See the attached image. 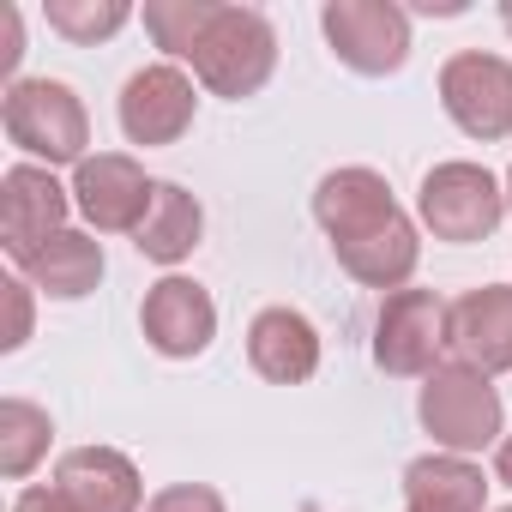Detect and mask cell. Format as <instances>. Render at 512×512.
Segmentation results:
<instances>
[{
  "mask_svg": "<svg viewBox=\"0 0 512 512\" xmlns=\"http://www.w3.org/2000/svg\"><path fill=\"white\" fill-rule=\"evenodd\" d=\"M500 25H506V37H512V0H506V7H500Z\"/></svg>",
  "mask_w": 512,
  "mask_h": 512,
  "instance_id": "obj_27",
  "label": "cell"
},
{
  "mask_svg": "<svg viewBox=\"0 0 512 512\" xmlns=\"http://www.w3.org/2000/svg\"><path fill=\"white\" fill-rule=\"evenodd\" d=\"M416 13H464V0H416Z\"/></svg>",
  "mask_w": 512,
  "mask_h": 512,
  "instance_id": "obj_26",
  "label": "cell"
},
{
  "mask_svg": "<svg viewBox=\"0 0 512 512\" xmlns=\"http://www.w3.org/2000/svg\"><path fill=\"white\" fill-rule=\"evenodd\" d=\"M0 127L43 169H61V163L79 169L85 145H91V115L73 97V85H61V79H13L7 97H0Z\"/></svg>",
  "mask_w": 512,
  "mask_h": 512,
  "instance_id": "obj_3",
  "label": "cell"
},
{
  "mask_svg": "<svg viewBox=\"0 0 512 512\" xmlns=\"http://www.w3.org/2000/svg\"><path fill=\"white\" fill-rule=\"evenodd\" d=\"M446 314L452 308L434 290H398V296H386L380 314H374V362H380V374H392V380H428L440 368V350H452L446 344Z\"/></svg>",
  "mask_w": 512,
  "mask_h": 512,
  "instance_id": "obj_6",
  "label": "cell"
},
{
  "mask_svg": "<svg viewBox=\"0 0 512 512\" xmlns=\"http://www.w3.org/2000/svg\"><path fill=\"white\" fill-rule=\"evenodd\" d=\"M19 272H25V284H31L37 296H49V302H85V296L103 284V241L85 235V229H61V235H49V241L31 253Z\"/></svg>",
  "mask_w": 512,
  "mask_h": 512,
  "instance_id": "obj_16",
  "label": "cell"
},
{
  "mask_svg": "<svg viewBox=\"0 0 512 512\" xmlns=\"http://www.w3.org/2000/svg\"><path fill=\"white\" fill-rule=\"evenodd\" d=\"M67 211H73V187H61L55 169L13 163L0 175V247H7V260L25 266L49 235L67 229Z\"/></svg>",
  "mask_w": 512,
  "mask_h": 512,
  "instance_id": "obj_8",
  "label": "cell"
},
{
  "mask_svg": "<svg viewBox=\"0 0 512 512\" xmlns=\"http://www.w3.org/2000/svg\"><path fill=\"white\" fill-rule=\"evenodd\" d=\"M440 109L452 115L458 133L500 145L512 139V61L506 55H482L464 49L440 67Z\"/></svg>",
  "mask_w": 512,
  "mask_h": 512,
  "instance_id": "obj_7",
  "label": "cell"
},
{
  "mask_svg": "<svg viewBox=\"0 0 512 512\" xmlns=\"http://www.w3.org/2000/svg\"><path fill=\"white\" fill-rule=\"evenodd\" d=\"M247 362L272 386H302L320 374V332L296 308H260L247 326Z\"/></svg>",
  "mask_w": 512,
  "mask_h": 512,
  "instance_id": "obj_15",
  "label": "cell"
},
{
  "mask_svg": "<svg viewBox=\"0 0 512 512\" xmlns=\"http://www.w3.org/2000/svg\"><path fill=\"white\" fill-rule=\"evenodd\" d=\"M416 422L428 428V440H434L440 452L470 458V452H482V446H500L506 410H500V392H494V380H488L482 368H470V362H440V368L422 380V392H416Z\"/></svg>",
  "mask_w": 512,
  "mask_h": 512,
  "instance_id": "obj_2",
  "label": "cell"
},
{
  "mask_svg": "<svg viewBox=\"0 0 512 512\" xmlns=\"http://www.w3.org/2000/svg\"><path fill=\"white\" fill-rule=\"evenodd\" d=\"M13 512H79L61 488H49V482H37V488H25L19 500H13Z\"/></svg>",
  "mask_w": 512,
  "mask_h": 512,
  "instance_id": "obj_24",
  "label": "cell"
},
{
  "mask_svg": "<svg viewBox=\"0 0 512 512\" xmlns=\"http://www.w3.org/2000/svg\"><path fill=\"white\" fill-rule=\"evenodd\" d=\"M199 235H205V211H199V199H193L187 187H175V181H157V199H151V211H145L133 247L145 253L151 266H181L187 253L199 247Z\"/></svg>",
  "mask_w": 512,
  "mask_h": 512,
  "instance_id": "obj_18",
  "label": "cell"
},
{
  "mask_svg": "<svg viewBox=\"0 0 512 512\" xmlns=\"http://www.w3.org/2000/svg\"><path fill=\"white\" fill-rule=\"evenodd\" d=\"M217 7H223V0H145V31H151V43L163 55L187 61L199 49V37L211 31Z\"/></svg>",
  "mask_w": 512,
  "mask_h": 512,
  "instance_id": "obj_20",
  "label": "cell"
},
{
  "mask_svg": "<svg viewBox=\"0 0 512 512\" xmlns=\"http://www.w3.org/2000/svg\"><path fill=\"white\" fill-rule=\"evenodd\" d=\"M494 476H500V482L512 488V434H506V440L494 446Z\"/></svg>",
  "mask_w": 512,
  "mask_h": 512,
  "instance_id": "obj_25",
  "label": "cell"
},
{
  "mask_svg": "<svg viewBox=\"0 0 512 512\" xmlns=\"http://www.w3.org/2000/svg\"><path fill=\"white\" fill-rule=\"evenodd\" d=\"M446 344L458 350V362L482 368L488 380L512 368V284H482L464 290L446 314Z\"/></svg>",
  "mask_w": 512,
  "mask_h": 512,
  "instance_id": "obj_14",
  "label": "cell"
},
{
  "mask_svg": "<svg viewBox=\"0 0 512 512\" xmlns=\"http://www.w3.org/2000/svg\"><path fill=\"white\" fill-rule=\"evenodd\" d=\"M7 302H13V326H7V338H0V350H19L25 338H31V284H7Z\"/></svg>",
  "mask_w": 512,
  "mask_h": 512,
  "instance_id": "obj_23",
  "label": "cell"
},
{
  "mask_svg": "<svg viewBox=\"0 0 512 512\" xmlns=\"http://www.w3.org/2000/svg\"><path fill=\"white\" fill-rule=\"evenodd\" d=\"M151 199H157V181L127 151H97L73 169V205L97 235H139Z\"/></svg>",
  "mask_w": 512,
  "mask_h": 512,
  "instance_id": "obj_9",
  "label": "cell"
},
{
  "mask_svg": "<svg viewBox=\"0 0 512 512\" xmlns=\"http://www.w3.org/2000/svg\"><path fill=\"white\" fill-rule=\"evenodd\" d=\"M55 488L79 512H139L145 506L139 464L115 446H67L55 458Z\"/></svg>",
  "mask_w": 512,
  "mask_h": 512,
  "instance_id": "obj_13",
  "label": "cell"
},
{
  "mask_svg": "<svg viewBox=\"0 0 512 512\" xmlns=\"http://www.w3.org/2000/svg\"><path fill=\"white\" fill-rule=\"evenodd\" d=\"M139 332L157 356L169 362H193L211 350L217 338V302L205 296V284L193 278H157L145 290V308H139Z\"/></svg>",
  "mask_w": 512,
  "mask_h": 512,
  "instance_id": "obj_11",
  "label": "cell"
},
{
  "mask_svg": "<svg viewBox=\"0 0 512 512\" xmlns=\"http://www.w3.org/2000/svg\"><path fill=\"white\" fill-rule=\"evenodd\" d=\"M314 217H320V229L332 235V247H356V241H368V235L404 223L410 211L392 199V187H386L380 169L350 163V169H332V175L314 187Z\"/></svg>",
  "mask_w": 512,
  "mask_h": 512,
  "instance_id": "obj_10",
  "label": "cell"
},
{
  "mask_svg": "<svg viewBox=\"0 0 512 512\" xmlns=\"http://www.w3.org/2000/svg\"><path fill=\"white\" fill-rule=\"evenodd\" d=\"M320 31L332 55L362 79H386L410 61V13L398 0H326Z\"/></svg>",
  "mask_w": 512,
  "mask_h": 512,
  "instance_id": "obj_5",
  "label": "cell"
},
{
  "mask_svg": "<svg viewBox=\"0 0 512 512\" xmlns=\"http://www.w3.org/2000/svg\"><path fill=\"white\" fill-rule=\"evenodd\" d=\"M193 79L169 61L157 67H139L127 85H121V133L127 145H175L187 127H193Z\"/></svg>",
  "mask_w": 512,
  "mask_h": 512,
  "instance_id": "obj_12",
  "label": "cell"
},
{
  "mask_svg": "<svg viewBox=\"0 0 512 512\" xmlns=\"http://www.w3.org/2000/svg\"><path fill=\"white\" fill-rule=\"evenodd\" d=\"M416 217H422V229H428L434 241L470 247V241H488V235L500 229V217H506V187H500L482 163L452 157V163H434V169L422 175Z\"/></svg>",
  "mask_w": 512,
  "mask_h": 512,
  "instance_id": "obj_4",
  "label": "cell"
},
{
  "mask_svg": "<svg viewBox=\"0 0 512 512\" xmlns=\"http://www.w3.org/2000/svg\"><path fill=\"white\" fill-rule=\"evenodd\" d=\"M404 512H416V506H404Z\"/></svg>",
  "mask_w": 512,
  "mask_h": 512,
  "instance_id": "obj_29",
  "label": "cell"
},
{
  "mask_svg": "<svg viewBox=\"0 0 512 512\" xmlns=\"http://www.w3.org/2000/svg\"><path fill=\"white\" fill-rule=\"evenodd\" d=\"M482 500H488V476L458 452H428L404 464V506L416 512H482Z\"/></svg>",
  "mask_w": 512,
  "mask_h": 512,
  "instance_id": "obj_17",
  "label": "cell"
},
{
  "mask_svg": "<svg viewBox=\"0 0 512 512\" xmlns=\"http://www.w3.org/2000/svg\"><path fill=\"white\" fill-rule=\"evenodd\" d=\"M49 440H55L49 410H37L31 398H7V404H0V476H7V482H25L49 458Z\"/></svg>",
  "mask_w": 512,
  "mask_h": 512,
  "instance_id": "obj_19",
  "label": "cell"
},
{
  "mask_svg": "<svg viewBox=\"0 0 512 512\" xmlns=\"http://www.w3.org/2000/svg\"><path fill=\"white\" fill-rule=\"evenodd\" d=\"M500 512H512V506H500Z\"/></svg>",
  "mask_w": 512,
  "mask_h": 512,
  "instance_id": "obj_30",
  "label": "cell"
},
{
  "mask_svg": "<svg viewBox=\"0 0 512 512\" xmlns=\"http://www.w3.org/2000/svg\"><path fill=\"white\" fill-rule=\"evenodd\" d=\"M187 61L211 97H229V103L260 97L278 73V31L260 7H217L211 31L199 37V49Z\"/></svg>",
  "mask_w": 512,
  "mask_h": 512,
  "instance_id": "obj_1",
  "label": "cell"
},
{
  "mask_svg": "<svg viewBox=\"0 0 512 512\" xmlns=\"http://www.w3.org/2000/svg\"><path fill=\"white\" fill-rule=\"evenodd\" d=\"M43 19H49L55 37L91 49V43H109L133 19V7H127V0H43Z\"/></svg>",
  "mask_w": 512,
  "mask_h": 512,
  "instance_id": "obj_21",
  "label": "cell"
},
{
  "mask_svg": "<svg viewBox=\"0 0 512 512\" xmlns=\"http://www.w3.org/2000/svg\"><path fill=\"white\" fill-rule=\"evenodd\" d=\"M145 512H229V506H223V494L205 488V482H175V488H163Z\"/></svg>",
  "mask_w": 512,
  "mask_h": 512,
  "instance_id": "obj_22",
  "label": "cell"
},
{
  "mask_svg": "<svg viewBox=\"0 0 512 512\" xmlns=\"http://www.w3.org/2000/svg\"><path fill=\"white\" fill-rule=\"evenodd\" d=\"M506 205H512V169H506Z\"/></svg>",
  "mask_w": 512,
  "mask_h": 512,
  "instance_id": "obj_28",
  "label": "cell"
}]
</instances>
